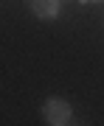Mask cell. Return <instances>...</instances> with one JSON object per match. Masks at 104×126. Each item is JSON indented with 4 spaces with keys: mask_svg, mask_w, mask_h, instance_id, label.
<instances>
[{
    "mask_svg": "<svg viewBox=\"0 0 104 126\" xmlns=\"http://www.w3.org/2000/svg\"><path fill=\"white\" fill-rule=\"evenodd\" d=\"M45 121H48V123H54V126L70 123V107H68L65 101H59V98L48 101V104H45Z\"/></svg>",
    "mask_w": 104,
    "mask_h": 126,
    "instance_id": "obj_1",
    "label": "cell"
},
{
    "mask_svg": "<svg viewBox=\"0 0 104 126\" xmlns=\"http://www.w3.org/2000/svg\"><path fill=\"white\" fill-rule=\"evenodd\" d=\"M84 3H96V0H84Z\"/></svg>",
    "mask_w": 104,
    "mask_h": 126,
    "instance_id": "obj_3",
    "label": "cell"
},
{
    "mask_svg": "<svg viewBox=\"0 0 104 126\" xmlns=\"http://www.w3.org/2000/svg\"><path fill=\"white\" fill-rule=\"evenodd\" d=\"M31 9H34V14L37 17H54L56 14V9H59V3L56 0H31Z\"/></svg>",
    "mask_w": 104,
    "mask_h": 126,
    "instance_id": "obj_2",
    "label": "cell"
}]
</instances>
